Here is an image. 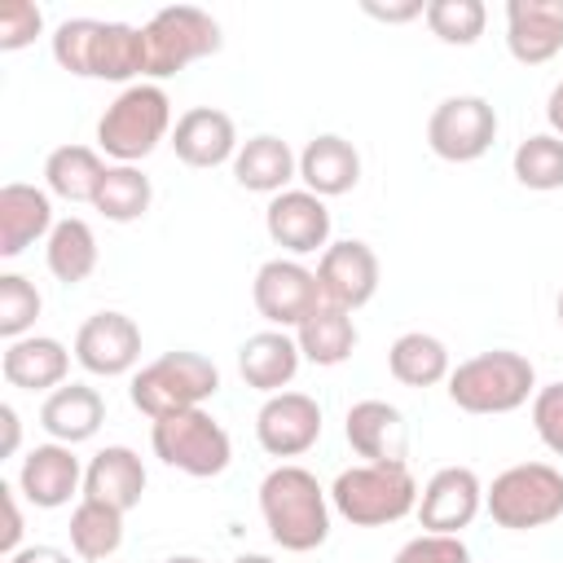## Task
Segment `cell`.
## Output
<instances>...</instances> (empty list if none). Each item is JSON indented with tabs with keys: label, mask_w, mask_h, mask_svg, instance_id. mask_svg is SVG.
Masks as SVG:
<instances>
[{
	"label": "cell",
	"mask_w": 563,
	"mask_h": 563,
	"mask_svg": "<svg viewBox=\"0 0 563 563\" xmlns=\"http://www.w3.org/2000/svg\"><path fill=\"white\" fill-rule=\"evenodd\" d=\"M537 396V369L523 352L493 347L466 356L449 374V400L466 413H515Z\"/></svg>",
	"instance_id": "5"
},
{
	"label": "cell",
	"mask_w": 563,
	"mask_h": 563,
	"mask_svg": "<svg viewBox=\"0 0 563 563\" xmlns=\"http://www.w3.org/2000/svg\"><path fill=\"white\" fill-rule=\"evenodd\" d=\"M251 299L255 312L268 321V330H299L303 317H312L325 299H321V282L312 268H303L299 260H264L255 282H251Z\"/></svg>",
	"instance_id": "11"
},
{
	"label": "cell",
	"mask_w": 563,
	"mask_h": 563,
	"mask_svg": "<svg viewBox=\"0 0 563 563\" xmlns=\"http://www.w3.org/2000/svg\"><path fill=\"white\" fill-rule=\"evenodd\" d=\"M163 563H202L198 554H172V559H163Z\"/></svg>",
	"instance_id": "46"
},
{
	"label": "cell",
	"mask_w": 563,
	"mask_h": 563,
	"mask_svg": "<svg viewBox=\"0 0 563 563\" xmlns=\"http://www.w3.org/2000/svg\"><path fill=\"white\" fill-rule=\"evenodd\" d=\"M545 119H550V132L563 136V79L550 88V101H545Z\"/></svg>",
	"instance_id": "44"
},
{
	"label": "cell",
	"mask_w": 563,
	"mask_h": 563,
	"mask_svg": "<svg viewBox=\"0 0 563 563\" xmlns=\"http://www.w3.org/2000/svg\"><path fill=\"white\" fill-rule=\"evenodd\" d=\"M53 57L62 70L79 79H145V35L128 22H101V18H66L53 31Z\"/></svg>",
	"instance_id": "1"
},
{
	"label": "cell",
	"mask_w": 563,
	"mask_h": 563,
	"mask_svg": "<svg viewBox=\"0 0 563 563\" xmlns=\"http://www.w3.org/2000/svg\"><path fill=\"white\" fill-rule=\"evenodd\" d=\"M299 361H303V352H299L295 334H286V330H260V334H251L238 347V374H242V383L255 387V391H264V396L286 391L290 378L299 374Z\"/></svg>",
	"instance_id": "24"
},
{
	"label": "cell",
	"mask_w": 563,
	"mask_h": 563,
	"mask_svg": "<svg viewBox=\"0 0 563 563\" xmlns=\"http://www.w3.org/2000/svg\"><path fill=\"white\" fill-rule=\"evenodd\" d=\"M343 435L365 462H405V413L387 400H356L343 418Z\"/></svg>",
	"instance_id": "26"
},
{
	"label": "cell",
	"mask_w": 563,
	"mask_h": 563,
	"mask_svg": "<svg viewBox=\"0 0 563 563\" xmlns=\"http://www.w3.org/2000/svg\"><path fill=\"white\" fill-rule=\"evenodd\" d=\"M150 449L163 466L194 479H211L233 462V440L207 409H180V413L154 418Z\"/></svg>",
	"instance_id": "8"
},
{
	"label": "cell",
	"mask_w": 563,
	"mask_h": 563,
	"mask_svg": "<svg viewBox=\"0 0 563 563\" xmlns=\"http://www.w3.org/2000/svg\"><path fill=\"white\" fill-rule=\"evenodd\" d=\"M145 79H167L198 57L220 53V22L194 4L158 9L145 26Z\"/></svg>",
	"instance_id": "9"
},
{
	"label": "cell",
	"mask_w": 563,
	"mask_h": 563,
	"mask_svg": "<svg viewBox=\"0 0 563 563\" xmlns=\"http://www.w3.org/2000/svg\"><path fill=\"white\" fill-rule=\"evenodd\" d=\"M427 26L440 44H475L484 35V22H488V9L479 0H427Z\"/></svg>",
	"instance_id": "35"
},
{
	"label": "cell",
	"mask_w": 563,
	"mask_h": 563,
	"mask_svg": "<svg viewBox=\"0 0 563 563\" xmlns=\"http://www.w3.org/2000/svg\"><path fill=\"white\" fill-rule=\"evenodd\" d=\"M330 506L352 528H387L418 510V479L409 462H361L334 475Z\"/></svg>",
	"instance_id": "3"
},
{
	"label": "cell",
	"mask_w": 563,
	"mask_h": 563,
	"mask_svg": "<svg viewBox=\"0 0 563 563\" xmlns=\"http://www.w3.org/2000/svg\"><path fill=\"white\" fill-rule=\"evenodd\" d=\"M0 374L9 387H22V391H57L70 374V352L53 334H26L4 347Z\"/></svg>",
	"instance_id": "21"
},
{
	"label": "cell",
	"mask_w": 563,
	"mask_h": 563,
	"mask_svg": "<svg viewBox=\"0 0 563 563\" xmlns=\"http://www.w3.org/2000/svg\"><path fill=\"white\" fill-rule=\"evenodd\" d=\"M75 361L97 378H119L141 361V325L128 312H92L75 330Z\"/></svg>",
	"instance_id": "15"
},
{
	"label": "cell",
	"mask_w": 563,
	"mask_h": 563,
	"mask_svg": "<svg viewBox=\"0 0 563 563\" xmlns=\"http://www.w3.org/2000/svg\"><path fill=\"white\" fill-rule=\"evenodd\" d=\"M0 427H4V453H18L22 422H18V409H13V405H0Z\"/></svg>",
	"instance_id": "43"
},
{
	"label": "cell",
	"mask_w": 563,
	"mask_h": 563,
	"mask_svg": "<svg viewBox=\"0 0 563 563\" xmlns=\"http://www.w3.org/2000/svg\"><path fill=\"white\" fill-rule=\"evenodd\" d=\"M484 510L510 532L545 528L563 515V471L550 462H515L484 488Z\"/></svg>",
	"instance_id": "7"
},
{
	"label": "cell",
	"mask_w": 563,
	"mask_h": 563,
	"mask_svg": "<svg viewBox=\"0 0 563 563\" xmlns=\"http://www.w3.org/2000/svg\"><path fill=\"white\" fill-rule=\"evenodd\" d=\"M497 141V110L488 97H444L427 119V145L444 163H475Z\"/></svg>",
	"instance_id": "10"
},
{
	"label": "cell",
	"mask_w": 563,
	"mask_h": 563,
	"mask_svg": "<svg viewBox=\"0 0 563 563\" xmlns=\"http://www.w3.org/2000/svg\"><path fill=\"white\" fill-rule=\"evenodd\" d=\"M18 484H0V501H4V532H0V550L18 554L22 550V510H18Z\"/></svg>",
	"instance_id": "40"
},
{
	"label": "cell",
	"mask_w": 563,
	"mask_h": 563,
	"mask_svg": "<svg viewBox=\"0 0 563 563\" xmlns=\"http://www.w3.org/2000/svg\"><path fill=\"white\" fill-rule=\"evenodd\" d=\"M233 563H277V559H268V554H238Z\"/></svg>",
	"instance_id": "45"
},
{
	"label": "cell",
	"mask_w": 563,
	"mask_h": 563,
	"mask_svg": "<svg viewBox=\"0 0 563 563\" xmlns=\"http://www.w3.org/2000/svg\"><path fill=\"white\" fill-rule=\"evenodd\" d=\"M84 497L106 501L114 510H132L145 497V462L141 453H132L128 444H106L92 453V462L84 466Z\"/></svg>",
	"instance_id": "22"
},
{
	"label": "cell",
	"mask_w": 563,
	"mask_h": 563,
	"mask_svg": "<svg viewBox=\"0 0 563 563\" xmlns=\"http://www.w3.org/2000/svg\"><path fill=\"white\" fill-rule=\"evenodd\" d=\"M554 317H559V325H563V286H559V295H554Z\"/></svg>",
	"instance_id": "47"
},
{
	"label": "cell",
	"mask_w": 563,
	"mask_h": 563,
	"mask_svg": "<svg viewBox=\"0 0 563 563\" xmlns=\"http://www.w3.org/2000/svg\"><path fill=\"white\" fill-rule=\"evenodd\" d=\"M317 282H321L325 303H334L343 312L365 308L378 295V255H374V246L361 242V238L330 242L317 260Z\"/></svg>",
	"instance_id": "12"
},
{
	"label": "cell",
	"mask_w": 563,
	"mask_h": 563,
	"mask_svg": "<svg viewBox=\"0 0 563 563\" xmlns=\"http://www.w3.org/2000/svg\"><path fill=\"white\" fill-rule=\"evenodd\" d=\"M510 172L523 189H537V194L563 189V136L537 132V136L519 141L515 158H510Z\"/></svg>",
	"instance_id": "34"
},
{
	"label": "cell",
	"mask_w": 563,
	"mask_h": 563,
	"mask_svg": "<svg viewBox=\"0 0 563 563\" xmlns=\"http://www.w3.org/2000/svg\"><path fill=\"white\" fill-rule=\"evenodd\" d=\"M66 532H70V550H75V559H84V563H101V559H110V554L123 545V510L84 497V501L70 510Z\"/></svg>",
	"instance_id": "32"
},
{
	"label": "cell",
	"mask_w": 563,
	"mask_h": 563,
	"mask_svg": "<svg viewBox=\"0 0 563 563\" xmlns=\"http://www.w3.org/2000/svg\"><path fill=\"white\" fill-rule=\"evenodd\" d=\"M264 229L273 246L290 255H312L330 246V207L308 189H282L264 207Z\"/></svg>",
	"instance_id": "16"
},
{
	"label": "cell",
	"mask_w": 563,
	"mask_h": 563,
	"mask_svg": "<svg viewBox=\"0 0 563 563\" xmlns=\"http://www.w3.org/2000/svg\"><path fill=\"white\" fill-rule=\"evenodd\" d=\"M361 9H365L369 18H378V22H409V18H422V13H427L422 0H405V4H378V0H365Z\"/></svg>",
	"instance_id": "41"
},
{
	"label": "cell",
	"mask_w": 563,
	"mask_h": 563,
	"mask_svg": "<svg viewBox=\"0 0 563 563\" xmlns=\"http://www.w3.org/2000/svg\"><path fill=\"white\" fill-rule=\"evenodd\" d=\"M295 343L303 352V361L312 365H343L356 347V321L352 312L334 308V303H321L312 317H303V325L295 330Z\"/></svg>",
	"instance_id": "31"
},
{
	"label": "cell",
	"mask_w": 563,
	"mask_h": 563,
	"mask_svg": "<svg viewBox=\"0 0 563 563\" xmlns=\"http://www.w3.org/2000/svg\"><path fill=\"white\" fill-rule=\"evenodd\" d=\"M44 264H48V273H53L57 282H66V286L88 282L92 268H97V233H92V224L79 220V216L57 220L53 233L44 238Z\"/></svg>",
	"instance_id": "30"
},
{
	"label": "cell",
	"mask_w": 563,
	"mask_h": 563,
	"mask_svg": "<svg viewBox=\"0 0 563 563\" xmlns=\"http://www.w3.org/2000/svg\"><path fill=\"white\" fill-rule=\"evenodd\" d=\"M9 563H75V559L57 545H22L18 554H9Z\"/></svg>",
	"instance_id": "42"
},
{
	"label": "cell",
	"mask_w": 563,
	"mask_h": 563,
	"mask_svg": "<svg viewBox=\"0 0 563 563\" xmlns=\"http://www.w3.org/2000/svg\"><path fill=\"white\" fill-rule=\"evenodd\" d=\"M167 145L176 150V158H180L185 167H220V163H233L238 150H242L233 119H229L224 110H216V106H194V110H185V114L176 119Z\"/></svg>",
	"instance_id": "19"
},
{
	"label": "cell",
	"mask_w": 563,
	"mask_h": 563,
	"mask_svg": "<svg viewBox=\"0 0 563 563\" xmlns=\"http://www.w3.org/2000/svg\"><path fill=\"white\" fill-rule=\"evenodd\" d=\"M44 31V13L31 0H0V48L18 53Z\"/></svg>",
	"instance_id": "37"
},
{
	"label": "cell",
	"mask_w": 563,
	"mask_h": 563,
	"mask_svg": "<svg viewBox=\"0 0 563 563\" xmlns=\"http://www.w3.org/2000/svg\"><path fill=\"white\" fill-rule=\"evenodd\" d=\"M299 180L308 194L317 198H339V194H352L356 180H361V154L347 136H334V132H321L312 136L303 150H299Z\"/></svg>",
	"instance_id": "23"
},
{
	"label": "cell",
	"mask_w": 563,
	"mask_h": 563,
	"mask_svg": "<svg viewBox=\"0 0 563 563\" xmlns=\"http://www.w3.org/2000/svg\"><path fill=\"white\" fill-rule=\"evenodd\" d=\"M532 427H537L541 444L554 457H563V383L537 387V396H532Z\"/></svg>",
	"instance_id": "39"
},
{
	"label": "cell",
	"mask_w": 563,
	"mask_h": 563,
	"mask_svg": "<svg viewBox=\"0 0 563 563\" xmlns=\"http://www.w3.org/2000/svg\"><path fill=\"white\" fill-rule=\"evenodd\" d=\"M106 167L110 163L92 145H57L44 158V189L53 198H66V202H92Z\"/></svg>",
	"instance_id": "29"
},
{
	"label": "cell",
	"mask_w": 563,
	"mask_h": 563,
	"mask_svg": "<svg viewBox=\"0 0 563 563\" xmlns=\"http://www.w3.org/2000/svg\"><path fill=\"white\" fill-rule=\"evenodd\" d=\"M53 198L48 189L40 185H26V180H9L0 189V255L13 260L22 255L31 242L48 238L53 233Z\"/></svg>",
	"instance_id": "20"
},
{
	"label": "cell",
	"mask_w": 563,
	"mask_h": 563,
	"mask_svg": "<svg viewBox=\"0 0 563 563\" xmlns=\"http://www.w3.org/2000/svg\"><path fill=\"white\" fill-rule=\"evenodd\" d=\"M255 440L268 457H299L321 440V405L308 391H277L255 413Z\"/></svg>",
	"instance_id": "13"
},
{
	"label": "cell",
	"mask_w": 563,
	"mask_h": 563,
	"mask_svg": "<svg viewBox=\"0 0 563 563\" xmlns=\"http://www.w3.org/2000/svg\"><path fill=\"white\" fill-rule=\"evenodd\" d=\"M79 484H84L79 457H75L70 444H57V440L35 444V449L22 457V466H18V493H22L35 510H57V506H66V501L79 493Z\"/></svg>",
	"instance_id": "17"
},
{
	"label": "cell",
	"mask_w": 563,
	"mask_h": 563,
	"mask_svg": "<svg viewBox=\"0 0 563 563\" xmlns=\"http://www.w3.org/2000/svg\"><path fill=\"white\" fill-rule=\"evenodd\" d=\"M295 176H299V154L273 132L242 141V150L233 158V180L251 194H282Z\"/></svg>",
	"instance_id": "27"
},
{
	"label": "cell",
	"mask_w": 563,
	"mask_h": 563,
	"mask_svg": "<svg viewBox=\"0 0 563 563\" xmlns=\"http://www.w3.org/2000/svg\"><path fill=\"white\" fill-rule=\"evenodd\" d=\"M150 202H154V185H150V176H145L141 167H132V163H110L106 176H101V185H97V194H92V207H97L110 224H132V220H141V216L150 211Z\"/></svg>",
	"instance_id": "33"
},
{
	"label": "cell",
	"mask_w": 563,
	"mask_h": 563,
	"mask_svg": "<svg viewBox=\"0 0 563 563\" xmlns=\"http://www.w3.org/2000/svg\"><path fill=\"white\" fill-rule=\"evenodd\" d=\"M172 97L158 84H128L97 119V150L114 163H141L172 141Z\"/></svg>",
	"instance_id": "4"
},
{
	"label": "cell",
	"mask_w": 563,
	"mask_h": 563,
	"mask_svg": "<svg viewBox=\"0 0 563 563\" xmlns=\"http://www.w3.org/2000/svg\"><path fill=\"white\" fill-rule=\"evenodd\" d=\"M506 48L519 66H545L563 48V0H510Z\"/></svg>",
	"instance_id": "18"
},
{
	"label": "cell",
	"mask_w": 563,
	"mask_h": 563,
	"mask_svg": "<svg viewBox=\"0 0 563 563\" xmlns=\"http://www.w3.org/2000/svg\"><path fill=\"white\" fill-rule=\"evenodd\" d=\"M260 515L268 537L290 554H308L330 537V493L317 484L308 466H295V462H282L264 475Z\"/></svg>",
	"instance_id": "2"
},
{
	"label": "cell",
	"mask_w": 563,
	"mask_h": 563,
	"mask_svg": "<svg viewBox=\"0 0 563 563\" xmlns=\"http://www.w3.org/2000/svg\"><path fill=\"white\" fill-rule=\"evenodd\" d=\"M101 422H106V400L88 383H62L40 405V427L48 431V440L70 444V449L92 440L101 431Z\"/></svg>",
	"instance_id": "25"
},
{
	"label": "cell",
	"mask_w": 563,
	"mask_h": 563,
	"mask_svg": "<svg viewBox=\"0 0 563 563\" xmlns=\"http://www.w3.org/2000/svg\"><path fill=\"white\" fill-rule=\"evenodd\" d=\"M387 369L396 383L405 387H435V383H449L453 374V361H449V347L427 334V330H405L391 347H387Z\"/></svg>",
	"instance_id": "28"
},
{
	"label": "cell",
	"mask_w": 563,
	"mask_h": 563,
	"mask_svg": "<svg viewBox=\"0 0 563 563\" xmlns=\"http://www.w3.org/2000/svg\"><path fill=\"white\" fill-rule=\"evenodd\" d=\"M391 563H471V550L462 537H444V532H422L413 541H405L396 550Z\"/></svg>",
	"instance_id": "38"
},
{
	"label": "cell",
	"mask_w": 563,
	"mask_h": 563,
	"mask_svg": "<svg viewBox=\"0 0 563 563\" xmlns=\"http://www.w3.org/2000/svg\"><path fill=\"white\" fill-rule=\"evenodd\" d=\"M44 299L40 290L22 277V273H0V334L13 343V339H26V330L35 325Z\"/></svg>",
	"instance_id": "36"
},
{
	"label": "cell",
	"mask_w": 563,
	"mask_h": 563,
	"mask_svg": "<svg viewBox=\"0 0 563 563\" xmlns=\"http://www.w3.org/2000/svg\"><path fill=\"white\" fill-rule=\"evenodd\" d=\"M484 506V484L471 466H440L422 493H418V523L427 532H444V537H462V528L475 523Z\"/></svg>",
	"instance_id": "14"
},
{
	"label": "cell",
	"mask_w": 563,
	"mask_h": 563,
	"mask_svg": "<svg viewBox=\"0 0 563 563\" xmlns=\"http://www.w3.org/2000/svg\"><path fill=\"white\" fill-rule=\"evenodd\" d=\"M220 391V369L216 361H207L202 352H163L150 365H141L132 374L128 400L132 409H141L150 422L180 413V409H202V400H211Z\"/></svg>",
	"instance_id": "6"
}]
</instances>
